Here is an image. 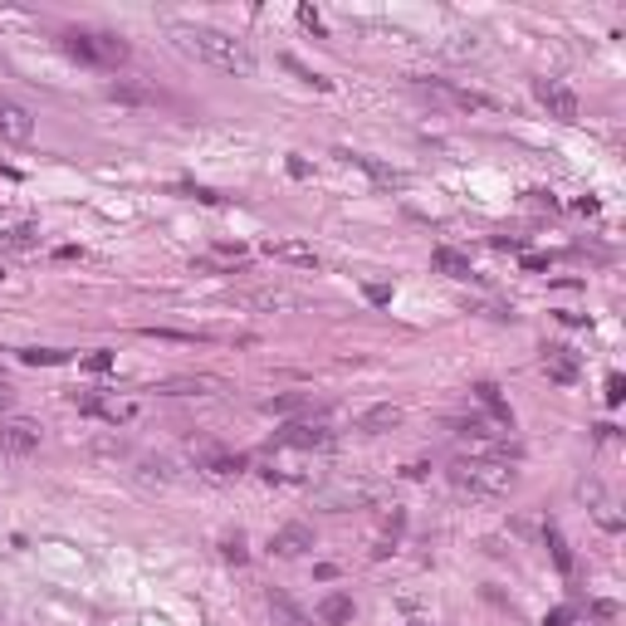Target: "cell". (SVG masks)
<instances>
[{
	"instance_id": "cell-21",
	"label": "cell",
	"mask_w": 626,
	"mask_h": 626,
	"mask_svg": "<svg viewBox=\"0 0 626 626\" xmlns=\"http://www.w3.org/2000/svg\"><path fill=\"white\" fill-rule=\"evenodd\" d=\"M20 362H30V368H64L69 352L64 348H20Z\"/></svg>"
},
{
	"instance_id": "cell-24",
	"label": "cell",
	"mask_w": 626,
	"mask_h": 626,
	"mask_svg": "<svg viewBox=\"0 0 626 626\" xmlns=\"http://www.w3.org/2000/svg\"><path fill=\"white\" fill-rule=\"evenodd\" d=\"M269 416H294V411H308V397H298V391H284V397H269L265 401Z\"/></svg>"
},
{
	"instance_id": "cell-25",
	"label": "cell",
	"mask_w": 626,
	"mask_h": 626,
	"mask_svg": "<svg viewBox=\"0 0 626 626\" xmlns=\"http://www.w3.org/2000/svg\"><path fill=\"white\" fill-rule=\"evenodd\" d=\"M543 543H548V548H553V563H558V568H563V572H572V548H568V539H563V533H558L553 524H548V529H543Z\"/></svg>"
},
{
	"instance_id": "cell-20",
	"label": "cell",
	"mask_w": 626,
	"mask_h": 626,
	"mask_svg": "<svg viewBox=\"0 0 626 626\" xmlns=\"http://www.w3.org/2000/svg\"><path fill=\"white\" fill-rule=\"evenodd\" d=\"M318 617L328 621V626H343V621H352V597H343V592L323 597V602H318Z\"/></svg>"
},
{
	"instance_id": "cell-7",
	"label": "cell",
	"mask_w": 626,
	"mask_h": 626,
	"mask_svg": "<svg viewBox=\"0 0 626 626\" xmlns=\"http://www.w3.org/2000/svg\"><path fill=\"white\" fill-rule=\"evenodd\" d=\"M39 440H45V430L30 416H10V421H0V455H30L39 450Z\"/></svg>"
},
{
	"instance_id": "cell-14",
	"label": "cell",
	"mask_w": 626,
	"mask_h": 626,
	"mask_svg": "<svg viewBox=\"0 0 626 626\" xmlns=\"http://www.w3.org/2000/svg\"><path fill=\"white\" fill-rule=\"evenodd\" d=\"M401 426V411L391 407V401H382V407H368L358 416V430L362 436H382V430H397Z\"/></svg>"
},
{
	"instance_id": "cell-15",
	"label": "cell",
	"mask_w": 626,
	"mask_h": 626,
	"mask_svg": "<svg viewBox=\"0 0 626 626\" xmlns=\"http://www.w3.org/2000/svg\"><path fill=\"white\" fill-rule=\"evenodd\" d=\"M430 265L446 274V279H475V269H470V255L450 250V245H436V250H430Z\"/></svg>"
},
{
	"instance_id": "cell-32",
	"label": "cell",
	"mask_w": 626,
	"mask_h": 626,
	"mask_svg": "<svg viewBox=\"0 0 626 626\" xmlns=\"http://www.w3.org/2000/svg\"><path fill=\"white\" fill-rule=\"evenodd\" d=\"M592 617L602 621V626H611V621H617V607H611V602H592Z\"/></svg>"
},
{
	"instance_id": "cell-29",
	"label": "cell",
	"mask_w": 626,
	"mask_h": 626,
	"mask_svg": "<svg viewBox=\"0 0 626 626\" xmlns=\"http://www.w3.org/2000/svg\"><path fill=\"white\" fill-rule=\"evenodd\" d=\"M298 20H304V30H313V35H323V15L313 5H298Z\"/></svg>"
},
{
	"instance_id": "cell-35",
	"label": "cell",
	"mask_w": 626,
	"mask_h": 626,
	"mask_svg": "<svg viewBox=\"0 0 626 626\" xmlns=\"http://www.w3.org/2000/svg\"><path fill=\"white\" fill-rule=\"evenodd\" d=\"M0 279H5V265H0Z\"/></svg>"
},
{
	"instance_id": "cell-2",
	"label": "cell",
	"mask_w": 626,
	"mask_h": 626,
	"mask_svg": "<svg viewBox=\"0 0 626 626\" xmlns=\"http://www.w3.org/2000/svg\"><path fill=\"white\" fill-rule=\"evenodd\" d=\"M59 45H64V55L88 64V69H117L127 59V39L103 35V30H64Z\"/></svg>"
},
{
	"instance_id": "cell-3",
	"label": "cell",
	"mask_w": 626,
	"mask_h": 626,
	"mask_svg": "<svg viewBox=\"0 0 626 626\" xmlns=\"http://www.w3.org/2000/svg\"><path fill=\"white\" fill-rule=\"evenodd\" d=\"M450 480L470 494H509L519 485V475L504 460H475V455H460V460L450 465Z\"/></svg>"
},
{
	"instance_id": "cell-11",
	"label": "cell",
	"mask_w": 626,
	"mask_h": 626,
	"mask_svg": "<svg viewBox=\"0 0 626 626\" xmlns=\"http://www.w3.org/2000/svg\"><path fill=\"white\" fill-rule=\"evenodd\" d=\"M265 250L274 259H284V265H298V269H318L323 265V255L313 250V245H304V240H269Z\"/></svg>"
},
{
	"instance_id": "cell-33",
	"label": "cell",
	"mask_w": 626,
	"mask_h": 626,
	"mask_svg": "<svg viewBox=\"0 0 626 626\" xmlns=\"http://www.w3.org/2000/svg\"><path fill=\"white\" fill-rule=\"evenodd\" d=\"M621 397H626V382H621V377H607V401H611V407H617Z\"/></svg>"
},
{
	"instance_id": "cell-27",
	"label": "cell",
	"mask_w": 626,
	"mask_h": 626,
	"mask_svg": "<svg viewBox=\"0 0 626 626\" xmlns=\"http://www.w3.org/2000/svg\"><path fill=\"white\" fill-rule=\"evenodd\" d=\"M108 98H117V103H152V94H147V88H137V84H113Z\"/></svg>"
},
{
	"instance_id": "cell-13",
	"label": "cell",
	"mask_w": 626,
	"mask_h": 626,
	"mask_svg": "<svg viewBox=\"0 0 626 626\" xmlns=\"http://www.w3.org/2000/svg\"><path fill=\"white\" fill-rule=\"evenodd\" d=\"M269 621L274 626H308L304 607H298L289 592H279V587H269Z\"/></svg>"
},
{
	"instance_id": "cell-16",
	"label": "cell",
	"mask_w": 626,
	"mask_h": 626,
	"mask_svg": "<svg viewBox=\"0 0 626 626\" xmlns=\"http://www.w3.org/2000/svg\"><path fill=\"white\" fill-rule=\"evenodd\" d=\"M245 304L250 308H298L304 304V294H294V289H255V294H245Z\"/></svg>"
},
{
	"instance_id": "cell-31",
	"label": "cell",
	"mask_w": 626,
	"mask_h": 626,
	"mask_svg": "<svg viewBox=\"0 0 626 626\" xmlns=\"http://www.w3.org/2000/svg\"><path fill=\"white\" fill-rule=\"evenodd\" d=\"M226 558H230V563H245V539H240V533L226 539Z\"/></svg>"
},
{
	"instance_id": "cell-22",
	"label": "cell",
	"mask_w": 626,
	"mask_h": 626,
	"mask_svg": "<svg viewBox=\"0 0 626 626\" xmlns=\"http://www.w3.org/2000/svg\"><path fill=\"white\" fill-rule=\"evenodd\" d=\"M201 465L211 470V475H245V455H226V450L201 455Z\"/></svg>"
},
{
	"instance_id": "cell-34",
	"label": "cell",
	"mask_w": 626,
	"mask_h": 626,
	"mask_svg": "<svg viewBox=\"0 0 626 626\" xmlns=\"http://www.w3.org/2000/svg\"><path fill=\"white\" fill-rule=\"evenodd\" d=\"M368 298H372V304H391V289H382V284H368Z\"/></svg>"
},
{
	"instance_id": "cell-19",
	"label": "cell",
	"mask_w": 626,
	"mask_h": 626,
	"mask_svg": "<svg viewBox=\"0 0 626 626\" xmlns=\"http://www.w3.org/2000/svg\"><path fill=\"white\" fill-rule=\"evenodd\" d=\"M35 245H39V230H35V226L0 230V255H20V250H35Z\"/></svg>"
},
{
	"instance_id": "cell-10",
	"label": "cell",
	"mask_w": 626,
	"mask_h": 626,
	"mask_svg": "<svg viewBox=\"0 0 626 626\" xmlns=\"http://www.w3.org/2000/svg\"><path fill=\"white\" fill-rule=\"evenodd\" d=\"M284 446H294V450H333V430L328 426H308V421H294L289 430H284Z\"/></svg>"
},
{
	"instance_id": "cell-6",
	"label": "cell",
	"mask_w": 626,
	"mask_h": 626,
	"mask_svg": "<svg viewBox=\"0 0 626 626\" xmlns=\"http://www.w3.org/2000/svg\"><path fill=\"white\" fill-rule=\"evenodd\" d=\"M74 407L84 411V416H98V421H108V426H127V421H137V401H127V397H94V391H84L78 397L74 391Z\"/></svg>"
},
{
	"instance_id": "cell-9",
	"label": "cell",
	"mask_w": 626,
	"mask_h": 626,
	"mask_svg": "<svg viewBox=\"0 0 626 626\" xmlns=\"http://www.w3.org/2000/svg\"><path fill=\"white\" fill-rule=\"evenodd\" d=\"M35 137V117L30 108H20V103H10V98H0V142H30Z\"/></svg>"
},
{
	"instance_id": "cell-23",
	"label": "cell",
	"mask_w": 626,
	"mask_h": 626,
	"mask_svg": "<svg viewBox=\"0 0 626 626\" xmlns=\"http://www.w3.org/2000/svg\"><path fill=\"white\" fill-rule=\"evenodd\" d=\"M343 156H348L352 167H362V172H368L372 181H382V187H397V181H401L397 172H391V167H382V162H372V156H362V152H343Z\"/></svg>"
},
{
	"instance_id": "cell-26",
	"label": "cell",
	"mask_w": 626,
	"mask_h": 626,
	"mask_svg": "<svg viewBox=\"0 0 626 626\" xmlns=\"http://www.w3.org/2000/svg\"><path fill=\"white\" fill-rule=\"evenodd\" d=\"M279 64H284V69H289V74H298V78H304V84H313V88H328V78H323V74H313L308 64H298L294 55H284Z\"/></svg>"
},
{
	"instance_id": "cell-28",
	"label": "cell",
	"mask_w": 626,
	"mask_h": 626,
	"mask_svg": "<svg viewBox=\"0 0 626 626\" xmlns=\"http://www.w3.org/2000/svg\"><path fill=\"white\" fill-rule=\"evenodd\" d=\"M84 368H88V372H113V352H108V348L88 352V358H84Z\"/></svg>"
},
{
	"instance_id": "cell-1",
	"label": "cell",
	"mask_w": 626,
	"mask_h": 626,
	"mask_svg": "<svg viewBox=\"0 0 626 626\" xmlns=\"http://www.w3.org/2000/svg\"><path fill=\"white\" fill-rule=\"evenodd\" d=\"M177 39L196 59L216 64V69H226V74H240V78L255 74V55L245 49V39H235L226 30H211V25H177Z\"/></svg>"
},
{
	"instance_id": "cell-5",
	"label": "cell",
	"mask_w": 626,
	"mask_h": 626,
	"mask_svg": "<svg viewBox=\"0 0 626 626\" xmlns=\"http://www.w3.org/2000/svg\"><path fill=\"white\" fill-rule=\"evenodd\" d=\"M533 98H539L548 108V117H558V123H578V113H582L578 94H572L563 78H533Z\"/></svg>"
},
{
	"instance_id": "cell-8",
	"label": "cell",
	"mask_w": 626,
	"mask_h": 626,
	"mask_svg": "<svg viewBox=\"0 0 626 626\" xmlns=\"http://www.w3.org/2000/svg\"><path fill=\"white\" fill-rule=\"evenodd\" d=\"M539 362H543V377H548V382H558V387H572V382H578V377H582V362H578V352H572V348H563V343H548Z\"/></svg>"
},
{
	"instance_id": "cell-17",
	"label": "cell",
	"mask_w": 626,
	"mask_h": 626,
	"mask_svg": "<svg viewBox=\"0 0 626 626\" xmlns=\"http://www.w3.org/2000/svg\"><path fill=\"white\" fill-rule=\"evenodd\" d=\"M430 88H436L440 98H450L455 108H494V98L475 94V88H460V84H440V78H436V84H430Z\"/></svg>"
},
{
	"instance_id": "cell-30",
	"label": "cell",
	"mask_w": 626,
	"mask_h": 626,
	"mask_svg": "<svg viewBox=\"0 0 626 626\" xmlns=\"http://www.w3.org/2000/svg\"><path fill=\"white\" fill-rule=\"evenodd\" d=\"M475 49H480V39H475V35H455L450 55H475Z\"/></svg>"
},
{
	"instance_id": "cell-12",
	"label": "cell",
	"mask_w": 626,
	"mask_h": 626,
	"mask_svg": "<svg viewBox=\"0 0 626 626\" xmlns=\"http://www.w3.org/2000/svg\"><path fill=\"white\" fill-rule=\"evenodd\" d=\"M269 548H274L279 558H298V553H308V548H313V529H308V524H284V529L269 539Z\"/></svg>"
},
{
	"instance_id": "cell-4",
	"label": "cell",
	"mask_w": 626,
	"mask_h": 626,
	"mask_svg": "<svg viewBox=\"0 0 626 626\" xmlns=\"http://www.w3.org/2000/svg\"><path fill=\"white\" fill-rule=\"evenodd\" d=\"M455 440L475 455V460H514L519 455V446L514 440H504V436H494V430L485 426V421H455Z\"/></svg>"
},
{
	"instance_id": "cell-18",
	"label": "cell",
	"mask_w": 626,
	"mask_h": 626,
	"mask_svg": "<svg viewBox=\"0 0 626 626\" xmlns=\"http://www.w3.org/2000/svg\"><path fill=\"white\" fill-rule=\"evenodd\" d=\"M475 401H480V407H485V411H490L500 426L514 421V416H509V401L500 397V387H494V382H475Z\"/></svg>"
}]
</instances>
